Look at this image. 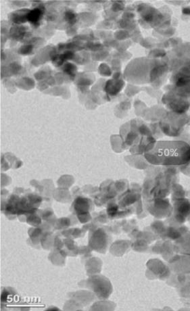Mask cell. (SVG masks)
Instances as JSON below:
<instances>
[{
    "label": "cell",
    "mask_w": 190,
    "mask_h": 311,
    "mask_svg": "<svg viewBox=\"0 0 190 311\" xmlns=\"http://www.w3.org/2000/svg\"><path fill=\"white\" fill-rule=\"evenodd\" d=\"M147 157L157 165H179L190 160V146L179 141H161L152 144Z\"/></svg>",
    "instance_id": "6da1fadb"
},
{
    "label": "cell",
    "mask_w": 190,
    "mask_h": 311,
    "mask_svg": "<svg viewBox=\"0 0 190 311\" xmlns=\"http://www.w3.org/2000/svg\"><path fill=\"white\" fill-rule=\"evenodd\" d=\"M41 16V12L39 9H35L34 11H32L31 14L28 16V19L29 21L32 22V23L35 24L36 22H37L38 21L40 20Z\"/></svg>",
    "instance_id": "7a4b0ae2"
}]
</instances>
